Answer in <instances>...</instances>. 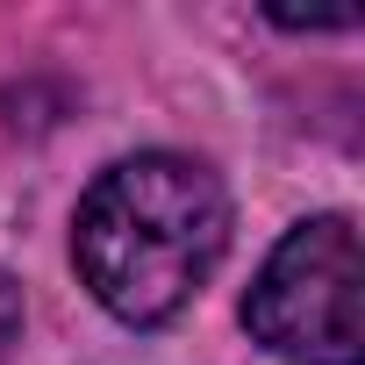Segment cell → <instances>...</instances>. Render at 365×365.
<instances>
[{"instance_id":"7a4b0ae2","label":"cell","mask_w":365,"mask_h":365,"mask_svg":"<svg viewBox=\"0 0 365 365\" xmlns=\"http://www.w3.org/2000/svg\"><path fill=\"white\" fill-rule=\"evenodd\" d=\"M244 322L294 365H365V258L351 215H315L265 258Z\"/></svg>"},{"instance_id":"3957f363","label":"cell","mask_w":365,"mask_h":365,"mask_svg":"<svg viewBox=\"0 0 365 365\" xmlns=\"http://www.w3.org/2000/svg\"><path fill=\"white\" fill-rule=\"evenodd\" d=\"M15 344H22V294H15L8 272H0V365L15 358Z\"/></svg>"},{"instance_id":"6da1fadb","label":"cell","mask_w":365,"mask_h":365,"mask_svg":"<svg viewBox=\"0 0 365 365\" xmlns=\"http://www.w3.org/2000/svg\"><path fill=\"white\" fill-rule=\"evenodd\" d=\"M230 251V194L194 158L143 150L108 165L72 230V258L93 287V301L136 329L165 322L194 301V287Z\"/></svg>"}]
</instances>
